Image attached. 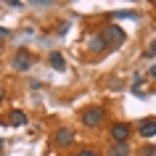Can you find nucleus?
<instances>
[{"label": "nucleus", "mask_w": 156, "mask_h": 156, "mask_svg": "<svg viewBox=\"0 0 156 156\" xmlns=\"http://www.w3.org/2000/svg\"><path fill=\"white\" fill-rule=\"evenodd\" d=\"M101 40H103V45H106V50L108 48H119V45L124 42V29L116 27V24H111V27H106V29L101 32Z\"/></svg>", "instance_id": "f257e3e1"}, {"label": "nucleus", "mask_w": 156, "mask_h": 156, "mask_svg": "<svg viewBox=\"0 0 156 156\" xmlns=\"http://www.w3.org/2000/svg\"><path fill=\"white\" fill-rule=\"evenodd\" d=\"M103 119H106V114H103V108H98V106L85 108V111H82V124H85V127H101Z\"/></svg>", "instance_id": "f03ea898"}, {"label": "nucleus", "mask_w": 156, "mask_h": 156, "mask_svg": "<svg viewBox=\"0 0 156 156\" xmlns=\"http://www.w3.org/2000/svg\"><path fill=\"white\" fill-rule=\"evenodd\" d=\"M32 53H29V50H19L16 53V58H13V66H16L19 72H27V69H29V66H32Z\"/></svg>", "instance_id": "7ed1b4c3"}, {"label": "nucleus", "mask_w": 156, "mask_h": 156, "mask_svg": "<svg viewBox=\"0 0 156 156\" xmlns=\"http://www.w3.org/2000/svg\"><path fill=\"white\" fill-rule=\"evenodd\" d=\"M111 138H114L116 143H127V138H130V127L122 124V122L111 124Z\"/></svg>", "instance_id": "20e7f679"}, {"label": "nucleus", "mask_w": 156, "mask_h": 156, "mask_svg": "<svg viewBox=\"0 0 156 156\" xmlns=\"http://www.w3.org/2000/svg\"><path fill=\"white\" fill-rule=\"evenodd\" d=\"M56 146H72V140H74V132L69 130V127H61V130L56 132Z\"/></svg>", "instance_id": "39448f33"}, {"label": "nucleus", "mask_w": 156, "mask_h": 156, "mask_svg": "<svg viewBox=\"0 0 156 156\" xmlns=\"http://www.w3.org/2000/svg\"><path fill=\"white\" fill-rule=\"evenodd\" d=\"M140 135H143V138H154V135H156V119L140 122Z\"/></svg>", "instance_id": "423d86ee"}, {"label": "nucleus", "mask_w": 156, "mask_h": 156, "mask_svg": "<svg viewBox=\"0 0 156 156\" xmlns=\"http://www.w3.org/2000/svg\"><path fill=\"white\" fill-rule=\"evenodd\" d=\"M127 154H130V146L127 143H114L111 151H108V156H127Z\"/></svg>", "instance_id": "0eeeda50"}, {"label": "nucleus", "mask_w": 156, "mask_h": 156, "mask_svg": "<svg viewBox=\"0 0 156 156\" xmlns=\"http://www.w3.org/2000/svg\"><path fill=\"white\" fill-rule=\"evenodd\" d=\"M50 66H53V69H58V72H64V69H66L64 56H61V53H50Z\"/></svg>", "instance_id": "6e6552de"}, {"label": "nucleus", "mask_w": 156, "mask_h": 156, "mask_svg": "<svg viewBox=\"0 0 156 156\" xmlns=\"http://www.w3.org/2000/svg\"><path fill=\"white\" fill-rule=\"evenodd\" d=\"M11 124L24 127V124H27V114H24V111H11Z\"/></svg>", "instance_id": "1a4fd4ad"}, {"label": "nucleus", "mask_w": 156, "mask_h": 156, "mask_svg": "<svg viewBox=\"0 0 156 156\" xmlns=\"http://www.w3.org/2000/svg\"><path fill=\"white\" fill-rule=\"evenodd\" d=\"M90 50H93V53H103V50H106L103 40H101V34H95V37L90 40Z\"/></svg>", "instance_id": "9d476101"}, {"label": "nucleus", "mask_w": 156, "mask_h": 156, "mask_svg": "<svg viewBox=\"0 0 156 156\" xmlns=\"http://www.w3.org/2000/svg\"><path fill=\"white\" fill-rule=\"evenodd\" d=\"M111 16L114 19H138V13H135V11H114Z\"/></svg>", "instance_id": "9b49d317"}, {"label": "nucleus", "mask_w": 156, "mask_h": 156, "mask_svg": "<svg viewBox=\"0 0 156 156\" xmlns=\"http://www.w3.org/2000/svg\"><path fill=\"white\" fill-rule=\"evenodd\" d=\"M146 56H148V58H156V40L148 45V53H146Z\"/></svg>", "instance_id": "f8f14e48"}, {"label": "nucleus", "mask_w": 156, "mask_h": 156, "mask_svg": "<svg viewBox=\"0 0 156 156\" xmlns=\"http://www.w3.org/2000/svg\"><path fill=\"white\" fill-rule=\"evenodd\" d=\"M74 156H98L95 151H80V154H74Z\"/></svg>", "instance_id": "ddd939ff"}, {"label": "nucleus", "mask_w": 156, "mask_h": 156, "mask_svg": "<svg viewBox=\"0 0 156 156\" xmlns=\"http://www.w3.org/2000/svg\"><path fill=\"white\" fill-rule=\"evenodd\" d=\"M8 34H11V32L5 29V27H0V37H8Z\"/></svg>", "instance_id": "4468645a"}, {"label": "nucleus", "mask_w": 156, "mask_h": 156, "mask_svg": "<svg viewBox=\"0 0 156 156\" xmlns=\"http://www.w3.org/2000/svg\"><path fill=\"white\" fill-rule=\"evenodd\" d=\"M151 77H156V66H154V69H151Z\"/></svg>", "instance_id": "2eb2a0df"}, {"label": "nucleus", "mask_w": 156, "mask_h": 156, "mask_svg": "<svg viewBox=\"0 0 156 156\" xmlns=\"http://www.w3.org/2000/svg\"><path fill=\"white\" fill-rule=\"evenodd\" d=\"M0 98H3V87H0Z\"/></svg>", "instance_id": "dca6fc26"}, {"label": "nucleus", "mask_w": 156, "mask_h": 156, "mask_svg": "<svg viewBox=\"0 0 156 156\" xmlns=\"http://www.w3.org/2000/svg\"><path fill=\"white\" fill-rule=\"evenodd\" d=\"M0 148H3V140H0Z\"/></svg>", "instance_id": "f3484780"}]
</instances>
